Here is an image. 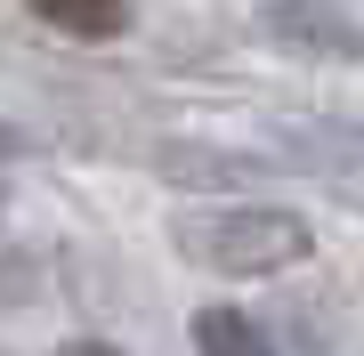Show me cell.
<instances>
[{
  "label": "cell",
  "mask_w": 364,
  "mask_h": 356,
  "mask_svg": "<svg viewBox=\"0 0 364 356\" xmlns=\"http://www.w3.org/2000/svg\"><path fill=\"white\" fill-rule=\"evenodd\" d=\"M178 251L219 276H275V267L308 259V219L291 211H195L178 219Z\"/></svg>",
  "instance_id": "cell-1"
},
{
  "label": "cell",
  "mask_w": 364,
  "mask_h": 356,
  "mask_svg": "<svg viewBox=\"0 0 364 356\" xmlns=\"http://www.w3.org/2000/svg\"><path fill=\"white\" fill-rule=\"evenodd\" d=\"M259 33L284 41V49H324V57L364 49V33L332 9V0H267V9H259Z\"/></svg>",
  "instance_id": "cell-2"
},
{
  "label": "cell",
  "mask_w": 364,
  "mask_h": 356,
  "mask_svg": "<svg viewBox=\"0 0 364 356\" xmlns=\"http://www.w3.org/2000/svg\"><path fill=\"white\" fill-rule=\"evenodd\" d=\"M154 171L178 178V186H251V178H267V162L259 154H219V146H162Z\"/></svg>",
  "instance_id": "cell-3"
},
{
  "label": "cell",
  "mask_w": 364,
  "mask_h": 356,
  "mask_svg": "<svg viewBox=\"0 0 364 356\" xmlns=\"http://www.w3.org/2000/svg\"><path fill=\"white\" fill-rule=\"evenodd\" d=\"M284 154L308 171H364V130H332V122H291Z\"/></svg>",
  "instance_id": "cell-4"
},
{
  "label": "cell",
  "mask_w": 364,
  "mask_h": 356,
  "mask_svg": "<svg viewBox=\"0 0 364 356\" xmlns=\"http://www.w3.org/2000/svg\"><path fill=\"white\" fill-rule=\"evenodd\" d=\"M25 9L41 16V25L73 33V41H114L122 25H130V0H25Z\"/></svg>",
  "instance_id": "cell-5"
},
{
  "label": "cell",
  "mask_w": 364,
  "mask_h": 356,
  "mask_svg": "<svg viewBox=\"0 0 364 356\" xmlns=\"http://www.w3.org/2000/svg\"><path fill=\"white\" fill-rule=\"evenodd\" d=\"M195 348L203 356H275V340L243 316V308H203L195 316Z\"/></svg>",
  "instance_id": "cell-6"
},
{
  "label": "cell",
  "mask_w": 364,
  "mask_h": 356,
  "mask_svg": "<svg viewBox=\"0 0 364 356\" xmlns=\"http://www.w3.org/2000/svg\"><path fill=\"white\" fill-rule=\"evenodd\" d=\"M57 356H122V348H105V340H73V348H57Z\"/></svg>",
  "instance_id": "cell-7"
},
{
  "label": "cell",
  "mask_w": 364,
  "mask_h": 356,
  "mask_svg": "<svg viewBox=\"0 0 364 356\" xmlns=\"http://www.w3.org/2000/svg\"><path fill=\"white\" fill-rule=\"evenodd\" d=\"M0 154H16V130H9V122H0Z\"/></svg>",
  "instance_id": "cell-8"
}]
</instances>
